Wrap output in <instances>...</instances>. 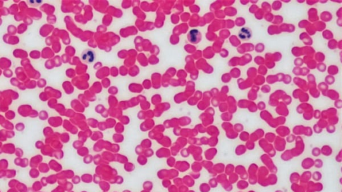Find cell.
I'll list each match as a JSON object with an SVG mask.
<instances>
[{"mask_svg":"<svg viewBox=\"0 0 342 192\" xmlns=\"http://www.w3.org/2000/svg\"><path fill=\"white\" fill-rule=\"evenodd\" d=\"M82 60L88 63L93 62L95 60V54L92 51L87 50L82 55Z\"/></svg>","mask_w":342,"mask_h":192,"instance_id":"6da1fadb","label":"cell"},{"mask_svg":"<svg viewBox=\"0 0 342 192\" xmlns=\"http://www.w3.org/2000/svg\"><path fill=\"white\" fill-rule=\"evenodd\" d=\"M199 34V32L196 29L191 30L189 33V36H188V38L189 40L193 42V43H195L197 41V36Z\"/></svg>","mask_w":342,"mask_h":192,"instance_id":"3957f363","label":"cell"},{"mask_svg":"<svg viewBox=\"0 0 342 192\" xmlns=\"http://www.w3.org/2000/svg\"><path fill=\"white\" fill-rule=\"evenodd\" d=\"M239 36L240 37V38H241L242 39H246L250 38V37L251 36V32H250L247 28H243V29L240 31Z\"/></svg>","mask_w":342,"mask_h":192,"instance_id":"7a4b0ae2","label":"cell"}]
</instances>
